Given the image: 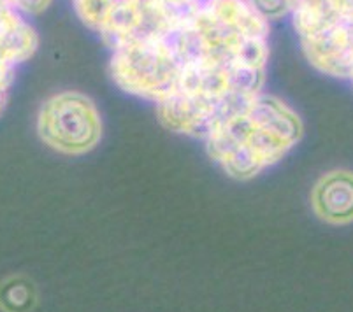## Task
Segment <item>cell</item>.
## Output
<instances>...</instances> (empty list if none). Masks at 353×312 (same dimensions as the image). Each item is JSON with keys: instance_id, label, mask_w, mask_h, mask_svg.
Returning <instances> with one entry per match:
<instances>
[{"instance_id": "cell-3", "label": "cell", "mask_w": 353, "mask_h": 312, "mask_svg": "<svg viewBox=\"0 0 353 312\" xmlns=\"http://www.w3.org/2000/svg\"><path fill=\"white\" fill-rule=\"evenodd\" d=\"M290 16L310 65L353 86V0H294Z\"/></svg>"}, {"instance_id": "cell-6", "label": "cell", "mask_w": 353, "mask_h": 312, "mask_svg": "<svg viewBox=\"0 0 353 312\" xmlns=\"http://www.w3.org/2000/svg\"><path fill=\"white\" fill-rule=\"evenodd\" d=\"M37 304L39 291L28 275L11 274L0 281V312H34Z\"/></svg>"}, {"instance_id": "cell-7", "label": "cell", "mask_w": 353, "mask_h": 312, "mask_svg": "<svg viewBox=\"0 0 353 312\" xmlns=\"http://www.w3.org/2000/svg\"><path fill=\"white\" fill-rule=\"evenodd\" d=\"M248 2L265 21L292 14L294 9V0H248Z\"/></svg>"}, {"instance_id": "cell-2", "label": "cell", "mask_w": 353, "mask_h": 312, "mask_svg": "<svg viewBox=\"0 0 353 312\" xmlns=\"http://www.w3.org/2000/svg\"><path fill=\"white\" fill-rule=\"evenodd\" d=\"M303 134L297 111L264 92L218 121L202 143L208 156L229 178L250 181L280 163Z\"/></svg>"}, {"instance_id": "cell-4", "label": "cell", "mask_w": 353, "mask_h": 312, "mask_svg": "<svg viewBox=\"0 0 353 312\" xmlns=\"http://www.w3.org/2000/svg\"><path fill=\"white\" fill-rule=\"evenodd\" d=\"M37 134L57 153L81 156L101 143V111L81 92L67 90L54 93L48 96L37 112Z\"/></svg>"}, {"instance_id": "cell-1", "label": "cell", "mask_w": 353, "mask_h": 312, "mask_svg": "<svg viewBox=\"0 0 353 312\" xmlns=\"http://www.w3.org/2000/svg\"><path fill=\"white\" fill-rule=\"evenodd\" d=\"M269 21L248 0H125L109 72L167 130L206 139L264 92Z\"/></svg>"}, {"instance_id": "cell-5", "label": "cell", "mask_w": 353, "mask_h": 312, "mask_svg": "<svg viewBox=\"0 0 353 312\" xmlns=\"http://www.w3.org/2000/svg\"><path fill=\"white\" fill-rule=\"evenodd\" d=\"M311 207L323 223H353V170H329L311 189Z\"/></svg>"}]
</instances>
